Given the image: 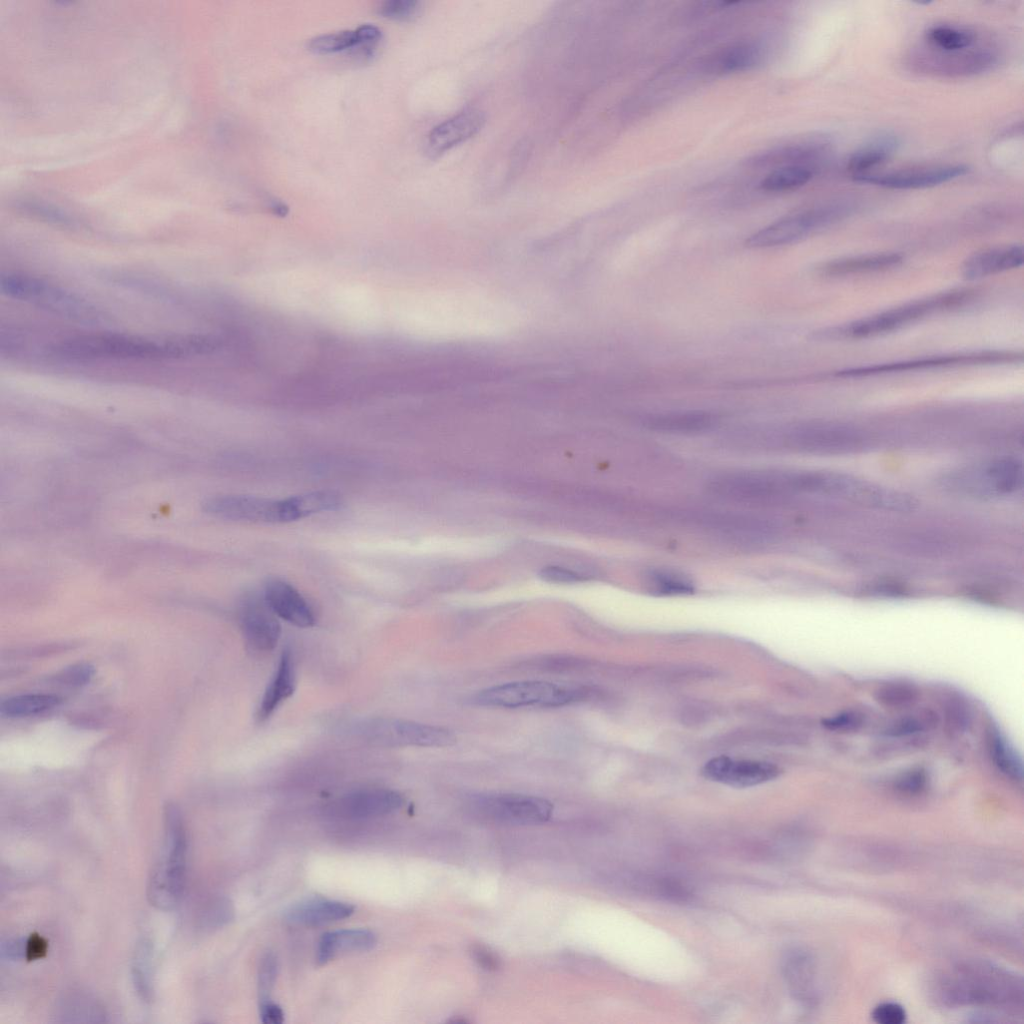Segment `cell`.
Segmentation results:
<instances>
[{
	"label": "cell",
	"instance_id": "484cf974",
	"mask_svg": "<svg viewBox=\"0 0 1024 1024\" xmlns=\"http://www.w3.org/2000/svg\"><path fill=\"white\" fill-rule=\"evenodd\" d=\"M897 146L898 139L893 135L876 137L850 156L847 168L852 176L870 173L873 168L887 161Z\"/></svg>",
	"mask_w": 1024,
	"mask_h": 1024
},
{
	"label": "cell",
	"instance_id": "5b68a950",
	"mask_svg": "<svg viewBox=\"0 0 1024 1024\" xmlns=\"http://www.w3.org/2000/svg\"><path fill=\"white\" fill-rule=\"evenodd\" d=\"M945 489L964 496L992 499L1021 490L1023 465L1014 457H1001L965 466L941 478Z\"/></svg>",
	"mask_w": 1024,
	"mask_h": 1024
},
{
	"label": "cell",
	"instance_id": "7402d4cb",
	"mask_svg": "<svg viewBox=\"0 0 1024 1024\" xmlns=\"http://www.w3.org/2000/svg\"><path fill=\"white\" fill-rule=\"evenodd\" d=\"M903 261L899 253H875L833 259L822 263L817 271L827 277L879 272L898 266Z\"/></svg>",
	"mask_w": 1024,
	"mask_h": 1024
},
{
	"label": "cell",
	"instance_id": "ee69618b",
	"mask_svg": "<svg viewBox=\"0 0 1024 1024\" xmlns=\"http://www.w3.org/2000/svg\"><path fill=\"white\" fill-rule=\"evenodd\" d=\"M354 31L356 36L355 44L377 48L382 38L380 28L373 24H363Z\"/></svg>",
	"mask_w": 1024,
	"mask_h": 1024
},
{
	"label": "cell",
	"instance_id": "e0dca14e",
	"mask_svg": "<svg viewBox=\"0 0 1024 1024\" xmlns=\"http://www.w3.org/2000/svg\"><path fill=\"white\" fill-rule=\"evenodd\" d=\"M485 121V114L481 110L470 108L438 124L428 134L425 145L427 155L438 157L469 140L480 132Z\"/></svg>",
	"mask_w": 1024,
	"mask_h": 1024
},
{
	"label": "cell",
	"instance_id": "3957f363",
	"mask_svg": "<svg viewBox=\"0 0 1024 1024\" xmlns=\"http://www.w3.org/2000/svg\"><path fill=\"white\" fill-rule=\"evenodd\" d=\"M164 843L147 885V897L158 909L170 910L180 901L185 883L187 835L179 808L164 809Z\"/></svg>",
	"mask_w": 1024,
	"mask_h": 1024
},
{
	"label": "cell",
	"instance_id": "d6986e66",
	"mask_svg": "<svg viewBox=\"0 0 1024 1024\" xmlns=\"http://www.w3.org/2000/svg\"><path fill=\"white\" fill-rule=\"evenodd\" d=\"M403 796L390 789L372 788L349 793L338 800L336 811L348 818H371L384 816L400 809Z\"/></svg>",
	"mask_w": 1024,
	"mask_h": 1024
},
{
	"label": "cell",
	"instance_id": "7a4b0ae2",
	"mask_svg": "<svg viewBox=\"0 0 1024 1024\" xmlns=\"http://www.w3.org/2000/svg\"><path fill=\"white\" fill-rule=\"evenodd\" d=\"M966 289L938 293L871 316L813 333L816 340L866 339L890 333L931 314L960 307L973 298Z\"/></svg>",
	"mask_w": 1024,
	"mask_h": 1024
},
{
	"label": "cell",
	"instance_id": "d590c367",
	"mask_svg": "<svg viewBox=\"0 0 1024 1024\" xmlns=\"http://www.w3.org/2000/svg\"><path fill=\"white\" fill-rule=\"evenodd\" d=\"M917 697V690L904 683H890L882 686L877 691V699L889 707H903L910 705Z\"/></svg>",
	"mask_w": 1024,
	"mask_h": 1024
},
{
	"label": "cell",
	"instance_id": "f546056e",
	"mask_svg": "<svg viewBox=\"0 0 1024 1024\" xmlns=\"http://www.w3.org/2000/svg\"><path fill=\"white\" fill-rule=\"evenodd\" d=\"M61 699L50 694H25L10 697L1 703L2 714L9 717L35 715L59 705Z\"/></svg>",
	"mask_w": 1024,
	"mask_h": 1024
},
{
	"label": "cell",
	"instance_id": "ba28073f",
	"mask_svg": "<svg viewBox=\"0 0 1024 1024\" xmlns=\"http://www.w3.org/2000/svg\"><path fill=\"white\" fill-rule=\"evenodd\" d=\"M582 698V691L547 681L527 680L483 689L472 703L496 708L561 707Z\"/></svg>",
	"mask_w": 1024,
	"mask_h": 1024
},
{
	"label": "cell",
	"instance_id": "74e56055",
	"mask_svg": "<svg viewBox=\"0 0 1024 1024\" xmlns=\"http://www.w3.org/2000/svg\"><path fill=\"white\" fill-rule=\"evenodd\" d=\"M932 718L928 714L903 718L891 725L887 730V734L890 736H907L920 732L933 722Z\"/></svg>",
	"mask_w": 1024,
	"mask_h": 1024
},
{
	"label": "cell",
	"instance_id": "52a82bcc",
	"mask_svg": "<svg viewBox=\"0 0 1024 1024\" xmlns=\"http://www.w3.org/2000/svg\"><path fill=\"white\" fill-rule=\"evenodd\" d=\"M204 510L217 518L250 523H287L307 517L301 494L285 499L219 495L209 498Z\"/></svg>",
	"mask_w": 1024,
	"mask_h": 1024
},
{
	"label": "cell",
	"instance_id": "4dcf8cb0",
	"mask_svg": "<svg viewBox=\"0 0 1024 1024\" xmlns=\"http://www.w3.org/2000/svg\"><path fill=\"white\" fill-rule=\"evenodd\" d=\"M132 977L140 997L149 1001L152 994V947L147 940H142L137 946L132 965Z\"/></svg>",
	"mask_w": 1024,
	"mask_h": 1024
},
{
	"label": "cell",
	"instance_id": "83f0119b",
	"mask_svg": "<svg viewBox=\"0 0 1024 1024\" xmlns=\"http://www.w3.org/2000/svg\"><path fill=\"white\" fill-rule=\"evenodd\" d=\"M762 48L753 42H740L725 48L711 60V69L716 73H732L748 70L762 59Z\"/></svg>",
	"mask_w": 1024,
	"mask_h": 1024
},
{
	"label": "cell",
	"instance_id": "2e32d148",
	"mask_svg": "<svg viewBox=\"0 0 1024 1024\" xmlns=\"http://www.w3.org/2000/svg\"><path fill=\"white\" fill-rule=\"evenodd\" d=\"M702 773L706 778L723 784L749 787L774 779L779 774V769L767 762L733 760L720 756L708 761Z\"/></svg>",
	"mask_w": 1024,
	"mask_h": 1024
},
{
	"label": "cell",
	"instance_id": "e575fe53",
	"mask_svg": "<svg viewBox=\"0 0 1024 1024\" xmlns=\"http://www.w3.org/2000/svg\"><path fill=\"white\" fill-rule=\"evenodd\" d=\"M421 10L422 4L417 0H386L377 7L380 16L396 21H411Z\"/></svg>",
	"mask_w": 1024,
	"mask_h": 1024
},
{
	"label": "cell",
	"instance_id": "603a6c76",
	"mask_svg": "<svg viewBox=\"0 0 1024 1024\" xmlns=\"http://www.w3.org/2000/svg\"><path fill=\"white\" fill-rule=\"evenodd\" d=\"M354 910L349 903L315 899L291 907L286 913V920L294 925L315 927L345 919Z\"/></svg>",
	"mask_w": 1024,
	"mask_h": 1024
},
{
	"label": "cell",
	"instance_id": "836d02e7",
	"mask_svg": "<svg viewBox=\"0 0 1024 1024\" xmlns=\"http://www.w3.org/2000/svg\"><path fill=\"white\" fill-rule=\"evenodd\" d=\"M355 42V31L343 30L313 37L309 40L307 48L315 54H330L349 50Z\"/></svg>",
	"mask_w": 1024,
	"mask_h": 1024
},
{
	"label": "cell",
	"instance_id": "60d3db41",
	"mask_svg": "<svg viewBox=\"0 0 1024 1024\" xmlns=\"http://www.w3.org/2000/svg\"><path fill=\"white\" fill-rule=\"evenodd\" d=\"M470 954L473 960L482 969L493 971L498 969L500 966V958L496 952L485 945H473L470 949Z\"/></svg>",
	"mask_w": 1024,
	"mask_h": 1024
},
{
	"label": "cell",
	"instance_id": "1f68e13d",
	"mask_svg": "<svg viewBox=\"0 0 1024 1024\" xmlns=\"http://www.w3.org/2000/svg\"><path fill=\"white\" fill-rule=\"evenodd\" d=\"M990 751L996 766L1013 779H1022V762L1007 740L993 731L990 737Z\"/></svg>",
	"mask_w": 1024,
	"mask_h": 1024
},
{
	"label": "cell",
	"instance_id": "30bf717a",
	"mask_svg": "<svg viewBox=\"0 0 1024 1024\" xmlns=\"http://www.w3.org/2000/svg\"><path fill=\"white\" fill-rule=\"evenodd\" d=\"M355 732L362 739L386 747H445L456 742L449 729L394 718H374L360 722Z\"/></svg>",
	"mask_w": 1024,
	"mask_h": 1024
},
{
	"label": "cell",
	"instance_id": "681fc988",
	"mask_svg": "<svg viewBox=\"0 0 1024 1024\" xmlns=\"http://www.w3.org/2000/svg\"><path fill=\"white\" fill-rule=\"evenodd\" d=\"M904 590L902 587L895 583H877L870 587L869 593L885 595V596H897L903 594Z\"/></svg>",
	"mask_w": 1024,
	"mask_h": 1024
},
{
	"label": "cell",
	"instance_id": "8fae6325",
	"mask_svg": "<svg viewBox=\"0 0 1024 1024\" xmlns=\"http://www.w3.org/2000/svg\"><path fill=\"white\" fill-rule=\"evenodd\" d=\"M1022 361V354L1011 351H980L947 355L927 356L893 363L852 367L836 371L835 377L859 378L881 374L917 371L934 368L998 365Z\"/></svg>",
	"mask_w": 1024,
	"mask_h": 1024
},
{
	"label": "cell",
	"instance_id": "7bdbcfd3",
	"mask_svg": "<svg viewBox=\"0 0 1024 1024\" xmlns=\"http://www.w3.org/2000/svg\"><path fill=\"white\" fill-rule=\"evenodd\" d=\"M48 942L38 933H32L25 941V958L27 961H35L46 956Z\"/></svg>",
	"mask_w": 1024,
	"mask_h": 1024
},
{
	"label": "cell",
	"instance_id": "9c48e42d",
	"mask_svg": "<svg viewBox=\"0 0 1024 1024\" xmlns=\"http://www.w3.org/2000/svg\"><path fill=\"white\" fill-rule=\"evenodd\" d=\"M850 209L849 204L836 203L783 217L750 235L745 245L770 248L794 243L841 220Z\"/></svg>",
	"mask_w": 1024,
	"mask_h": 1024
},
{
	"label": "cell",
	"instance_id": "7c38bea8",
	"mask_svg": "<svg viewBox=\"0 0 1024 1024\" xmlns=\"http://www.w3.org/2000/svg\"><path fill=\"white\" fill-rule=\"evenodd\" d=\"M784 441L796 451L827 455L850 454L867 445L865 435L857 428L824 422L797 425L787 431Z\"/></svg>",
	"mask_w": 1024,
	"mask_h": 1024
},
{
	"label": "cell",
	"instance_id": "8992f818",
	"mask_svg": "<svg viewBox=\"0 0 1024 1024\" xmlns=\"http://www.w3.org/2000/svg\"><path fill=\"white\" fill-rule=\"evenodd\" d=\"M712 495L734 502L776 503L799 492L798 472H733L712 478L707 485Z\"/></svg>",
	"mask_w": 1024,
	"mask_h": 1024
},
{
	"label": "cell",
	"instance_id": "4316f807",
	"mask_svg": "<svg viewBox=\"0 0 1024 1024\" xmlns=\"http://www.w3.org/2000/svg\"><path fill=\"white\" fill-rule=\"evenodd\" d=\"M927 48L942 53H957L974 48L977 34L974 31L951 25H935L924 35Z\"/></svg>",
	"mask_w": 1024,
	"mask_h": 1024
},
{
	"label": "cell",
	"instance_id": "8d00e7d4",
	"mask_svg": "<svg viewBox=\"0 0 1024 1024\" xmlns=\"http://www.w3.org/2000/svg\"><path fill=\"white\" fill-rule=\"evenodd\" d=\"M277 959L272 953L266 954L261 960L258 971V991L260 1002L270 1000L271 993L277 976Z\"/></svg>",
	"mask_w": 1024,
	"mask_h": 1024
},
{
	"label": "cell",
	"instance_id": "5bb4252c",
	"mask_svg": "<svg viewBox=\"0 0 1024 1024\" xmlns=\"http://www.w3.org/2000/svg\"><path fill=\"white\" fill-rule=\"evenodd\" d=\"M239 622L248 645L257 651L272 650L281 634L276 614L263 594H246L239 605Z\"/></svg>",
	"mask_w": 1024,
	"mask_h": 1024
},
{
	"label": "cell",
	"instance_id": "f35d334b",
	"mask_svg": "<svg viewBox=\"0 0 1024 1024\" xmlns=\"http://www.w3.org/2000/svg\"><path fill=\"white\" fill-rule=\"evenodd\" d=\"M926 782L927 775L924 770L911 769L897 779L896 788L905 794H917L924 789Z\"/></svg>",
	"mask_w": 1024,
	"mask_h": 1024
},
{
	"label": "cell",
	"instance_id": "ffe728a7",
	"mask_svg": "<svg viewBox=\"0 0 1024 1024\" xmlns=\"http://www.w3.org/2000/svg\"><path fill=\"white\" fill-rule=\"evenodd\" d=\"M1024 261L1021 245H1005L988 248L968 257L962 265V275L967 280H978L1019 268Z\"/></svg>",
	"mask_w": 1024,
	"mask_h": 1024
},
{
	"label": "cell",
	"instance_id": "d4e9b609",
	"mask_svg": "<svg viewBox=\"0 0 1024 1024\" xmlns=\"http://www.w3.org/2000/svg\"><path fill=\"white\" fill-rule=\"evenodd\" d=\"M714 414L706 411H681L649 415L643 424L650 430L671 434H693L716 424Z\"/></svg>",
	"mask_w": 1024,
	"mask_h": 1024
},
{
	"label": "cell",
	"instance_id": "7dc6e473",
	"mask_svg": "<svg viewBox=\"0 0 1024 1024\" xmlns=\"http://www.w3.org/2000/svg\"><path fill=\"white\" fill-rule=\"evenodd\" d=\"M541 576L553 582H576L583 579L580 574L561 567H547L542 570Z\"/></svg>",
	"mask_w": 1024,
	"mask_h": 1024
},
{
	"label": "cell",
	"instance_id": "277c9868",
	"mask_svg": "<svg viewBox=\"0 0 1024 1024\" xmlns=\"http://www.w3.org/2000/svg\"><path fill=\"white\" fill-rule=\"evenodd\" d=\"M6 296L79 322H98L102 312L80 295L38 277L9 273L1 276Z\"/></svg>",
	"mask_w": 1024,
	"mask_h": 1024
},
{
	"label": "cell",
	"instance_id": "f6af8a7d",
	"mask_svg": "<svg viewBox=\"0 0 1024 1024\" xmlns=\"http://www.w3.org/2000/svg\"><path fill=\"white\" fill-rule=\"evenodd\" d=\"M947 719L950 725L957 729H963L969 721L967 707L959 700H952L946 709Z\"/></svg>",
	"mask_w": 1024,
	"mask_h": 1024
},
{
	"label": "cell",
	"instance_id": "ab89813d",
	"mask_svg": "<svg viewBox=\"0 0 1024 1024\" xmlns=\"http://www.w3.org/2000/svg\"><path fill=\"white\" fill-rule=\"evenodd\" d=\"M872 1017L880 1024H901L905 1021L906 1013L901 1005L886 1002L875 1007Z\"/></svg>",
	"mask_w": 1024,
	"mask_h": 1024
},
{
	"label": "cell",
	"instance_id": "6da1fadb",
	"mask_svg": "<svg viewBox=\"0 0 1024 1024\" xmlns=\"http://www.w3.org/2000/svg\"><path fill=\"white\" fill-rule=\"evenodd\" d=\"M214 338L201 334L146 337L122 333L87 334L61 340L50 353L66 360L95 359H179L209 353L217 347Z\"/></svg>",
	"mask_w": 1024,
	"mask_h": 1024
},
{
	"label": "cell",
	"instance_id": "f1b7e54d",
	"mask_svg": "<svg viewBox=\"0 0 1024 1024\" xmlns=\"http://www.w3.org/2000/svg\"><path fill=\"white\" fill-rule=\"evenodd\" d=\"M814 176V168L806 164H790L769 173L761 182L762 190L785 192L807 184Z\"/></svg>",
	"mask_w": 1024,
	"mask_h": 1024
},
{
	"label": "cell",
	"instance_id": "b9f144b4",
	"mask_svg": "<svg viewBox=\"0 0 1024 1024\" xmlns=\"http://www.w3.org/2000/svg\"><path fill=\"white\" fill-rule=\"evenodd\" d=\"M94 669L88 664H78L68 668L60 676L63 683L69 686H81L90 681Z\"/></svg>",
	"mask_w": 1024,
	"mask_h": 1024
},
{
	"label": "cell",
	"instance_id": "bcb514c9",
	"mask_svg": "<svg viewBox=\"0 0 1024 1024\" xmlns=\"http://www.w3.org/2000/svg\"><path fill=\"white\" fill-rule=\"evenodd\" d=\"M823 724L833 730H851L861 724V718L856 713L847 712L825 719Z\"/></svg>",
	"mask_w": 1024,
	"mask_h": 1024
},
{
	"label": "cell",
	"instance_id": "4fadbf2b",
	"mask_svg": "<svg viewBox=\"0 0 1024 1024\" xmlns=\"http://www.w3.org/2000/svg\"><path fill=\"white\" fill-rule=\"evenodd\" d=\"M470 811L485 820L508 824H537L550 819L553 805L546 799L514 793L473 797Z\"/></svg>",
	"mask_w": 1024,
	"mask_h": 1024
},
{
	"label": "cell",
	"instance_id": "9a60e30c",
	"mask_svg": "<svg viewBox=\"0 0 1024 1024\" xmlns=\"http://www.w3.org/2000/svg\"><path fill=\"white\" fill-rule=\"evenodd\" d=\"M969 168L962 164L937 165L897 170L887 173H866L852 176L857 182L889 189H922L944 184L964 176Z\"/></svg>",
	"mask_w": 1024,
	"mask_h": 1024
},
{
	"label": "cell",
	"instance_id": "ac0fdd59",
	"mask_svg": "<svg viewBox=\"0 0 1024 1024\" xmlns=\"http://www.w3.org/2000/svg\"><path fill=\"white\" fill-rule=\"evenodd\" d=\"M262 594L277 617L301 628L311 627L315 624V614L309 603L293 585L285 580L268 579Z\"/></svg>",
	"mask_w": 1024,
	"mask_h": 1024
},
{
	"label": "cell",
	"instance_id": "44dd1931",
	"mask_svg": "<svg viewBox=\"0 0 1024 1024\" xmlns=\"http://www.w3.org/2000/svg\"><path fill=\"white\" fill-rule=\"evenodd\" d=\"M376 943V935L367 929H342L327 932L318 942L316 961L323 965L339 955L368 951Z\"/></svg>",
	"mask_w": 1024,
	"mask_h": 1024
},
{
	"label": "cell",
	"instance_id": "cb8c5ba5",
	"mask_svg": "<svg viewBox=\"0 0 1024 1024\" xmlns=\"http://www.w3.org/2000/svg\"><path fill=\"white\" fill-rule=\"evenodd\" d=\"M295 683L293 656L289 649H285L258 708L257 719L259 722L269 718L281 703L293 694Z\"/></svg>",
	"mask_w": 1024,
	"mask_h": 1024
},
{
	"label": "cell",
	"instance_id": "d6a6232c",
	"mask_svg": "<svg viewBox=\"0 0 1024 1024\" xmlns=\"http://www.w3.org/2000/svg\"><path fill=\"white\" fill-rule=\"evenodd\" d=\"M650 589L659 595H687L694 591L693 584L683 575L667 570H655L647 575Z\"/></svg>",
	"mask_w": 1024,
	"mask_h": 1024
},
{
	"label": "cell",
	"instance_id": "c3c4849f",
	"mask_svg": "<svg viewBox=\"0 0 1024 1024\" xmlns=\"http://www.w3.org/2000/svg\"><path fill=\"white\" fill-rule=\"evenodd\" d=\"M260 1017L264 1024H281L284 1021V1012L279 1005L267 1000L260 1003Z\"/></svg>",
	"mask_w": 1024,
	"mask_h": 1024
}]
</instances>
